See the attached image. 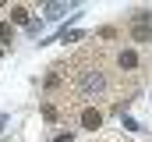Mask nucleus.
Masks as SVG:
<instances>
[{
    "instance_id": "obj_7",
    "label": "nucleus",
    "mask_w": 152,
    "mask_h": 142,
    "mask_svg": "<svg viewBox=\"0 0 152 142\" xmlns=\"http://www.w3.org/2000/svg\"><path fill=\"white\" fill-rule=\"evenodd\" d=\"M134 64H138L134 53H120V68H134Z\"/></svg>"
},
{
    "instance_id": "obj_1",
    "label": "nucleus",
    "mask_w": 152,
    "mask_h": 142,
    "mask_svg": "<svg viewBox=\"0 0 152 142\" xmlns=\"http://www.w3.org/2000/svg\"><path fill=\"white\" fill-rule=\"evenodd\" d=\"M103 89H106V78H103L99 71H85V75H81V92H85V96H99Z\"/></svg>"
},
{
    "instance_id": "obj_9",
    "label": "nucleus",
    "mask_w": 152,
    "mask_h": 142,
    "mask_svg": "<svg viewBox=\"0 0 152 142\" xmlns=\"http://www.w3.org/2000/svg\"><path fill=\"white\" fill-rule=\"evenodd\" d=\"M4 124H7V117H0V132H4Z\"/></svg>"
},
{
    "instance_id": "obj_3",
    "label": "nucleus",
    "mask_w": 152,
    "mask_h": 142,
    "mask_svg": "<svg viewBox=\"0 0 152 142\" xmlns=\"http://www.w3.org/2000/svg\"><path fill=\"white\" fill-rule=\"evenodd\" d=\"M67 11V4H46V18H60Z\"/></svg>"
},
{
    "instance_id": "obj_5",
    "label": "nucleus",
    "mask_w": 152,
    "mask_h": 142,
    "mask_svg": "<svg viewBox=\"0 0 152 142\" xmlns=\"http://www.w3.org/2000/svg\"><path fill=\"white\" fill-rule=\"evenodd\" d=\"M149 36H152V29H149V25H134V39H138V43H145Z\"/></svg>"
},
{
    "instance_id": "obj_4",
    "label": "nucleus",
    "mask_w": 152,
    "mask_h": 142,
    "mask_svg": "<svg viewBox=\"0 0 152 142\" xmlns=\"http://www.w3.org/2000/svg\"><path fill=\"white\" fill-rule=\"evenodd\" d=\"M11 21L25 25V21H28V11H25V7H11Z\"/></svg>"
},
{
    "instance_id": "obj_6",
    "label": "nucleus",
    "mask_w": 152,
    "mask_h": 142,
    "mask_svg": "<svg viewBox=\"0 0 152 142\" xmlns=\"http://www.w3.org/2000/svg\"><path fill=\"white\" fill-rule=\"evenodd\" d=\"M14 36V29H11V21H0V43H7Z\"/></svg>"
},
{
    "instance_id": "obj_2",
    "label": "nucleus",
    "mask_w": 152,
    "mask_h": 142,
    "mask_svg": "<svg viewBox=\"0 0 152 142\" xmlns=\"http://www.w3.org/2000/svg\"><path fill=\"white\" fill-rule=\"evenodd\" d=\"M81 124H85V128H92V132H96V128H99V124H103V114H99V110H85V114H81Z\"/></svg>"
},
{
    "instance_id": "obj_8",
    "label": "nucleus",
    "mask_w": 152,
    "mask_h": 142,
    "mask_svg": "<svg viewBox=\"0 0 152 142\" xmlns=\"http://www.w3.org/2000/svg\"><path fill=\"white\" fill-rule=\"evenodd\" d=\"M53 142H71V135H57V139H53Z\"/></svg>"
}]
</instances>
